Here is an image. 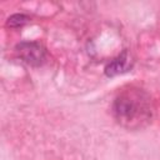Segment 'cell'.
<instances>
[{
  "instance_id": "1",
  "label": "cell",
  "mask_w": 160,
  "mask_h": 160,
  "mask_svg": "<svg viewBox=\"0 0 160 160\" xmlns=\"http://www.w3.org/2000/svg\"><path fill=\"white\" fill-rule=\"evenodd\" d=\"M112 112L120 125L135 130L148 125L152 115L150 96L141 89L129 88L118 94L112 104Z\"/></svg>"
},
{
  "instance_id": "2",
  "label": "cell",
  "mask_w": 160,
  "mask_h": 160,
  "mask_svg": "<svg viewBox=\"0 0 160 160\" xmlns=\"http://www.w3.org/2000/svg\"><path fill=\"white\" fill-rule=\"evenodd\" d=\"M16 52L29 65L39 66L45 61V49L36 41H21L16 45Z\"/></svg>"
},
{
  "instance_id": "3",
  "label": "cell",
  "mask_w": 160,
  "mask_h": 160,
  "mask_svg": "<svg viewBox=\"0 0 160 160\" xmlns=\"http://www.w3.org/2000/svg\"><path fill=\"white\" fill-rule=\"evenodd\" d=\"M131 68V61L128 55V51H124L121 55H119L115 60H112L106 68H105V74L108 76H115L118 74H122L128 71Z\"/></svg>"
},
{
  "instance_id": "4",
  "label": "cell",
  "mask_w": 160,
  "mask_h": 160,
  "mask_svg": "<svg viewBox=\"0 0 160 160\" xmlns=\"http://www.w3.org/2000/svg\"><path fill=\"white\" fill-rule=\"evenodd\" d=\"M28 21H29V18L26 15H24V14H15V15H11L8 19V26H10V28H20L24 24H26Z\"/></svg>"
}]
</instances>
